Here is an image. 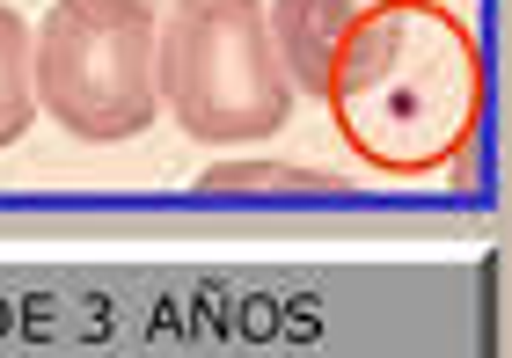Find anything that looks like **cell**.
<instances>
[{"label": "cell", "instance_id": "1", "mask_svg": "<svg viewBox=\"0 0 512 358\" xmlns=\"http://www.w3.org/2000/svg\"><path fill=\"white\" fill-rule=\"evenodd\" d=\"M483 52L476 30L439 0H374L337 44L322 110L366 169L439 176L483 154Z\"/></svg>", "mask_w": 512, "mask_h": 358}, {"label": "cell", "instance_id": "2", "mask_svg": "<svg viewBox=\"0 0 512 358\" xmlns=\"http://www.w3.org/2000/svg\"><path fill=\"white\" fill-rule=\"evenodd\" d=\"M154 81L161 110L205 147L271 139L293 117L264 0H169V15H154Z\"/></svg>", "mask_w": 512, "mask_h": 358}, {"label": "cell", "instance_id": "3", "mask_svg": "<svg viewBox=\"0 0 512 358\" xmlns=\"http://www.w3.org/2000/svg\"><path fill=\"white\" fill-rule=\"evenodd\" d=\"M37 110L88 147L139 139L161 110L154 0H52L30 30Z\"/></svg>", "mask_w": 512, "mask_h": 358}, {"label": "cell", "instance_id": "4", "mask_svg": "<svg viewBox=\"0 0 512 358\" xmlns=\"http://www.w3.org/2000/svg\"><path fill=\"white\" fill-rule=\"evenodd\" d=\"M374 8V0H271L264 22H271V44H278V66H286L293 95L322 103L330 88V66H337V44L344 30Z\"/></svg>", "mask_w": 512, "mask_h": 358}, {"label": "cell", "instance_id": "5", "mask_svg": "<svg viewBox=\"0 0 512 358\" xmlns=\"http://www.w3.org/2000/svg\"><path fill=\"white\" fill-rule=\"evenodd\" d=\"M205 198H337V176L322 169H293V161H220L198 176Z\"/></svg>", "mask_w": 512, "mask_h": 358}, {"label": "cell", "instance_id": "6", "mask_svg": "<svg viewBox=\"0 0 512 358\" xmlns=\"http://www.w3.org/2000/svg\"><path fill=\"white\" fill-rule=\"evenodd\" d=\"M37 125V81H30V22L0 8V147H15Z\"/></svg>", "mask_w": 512, "mask_h": 358}]
</instances>
